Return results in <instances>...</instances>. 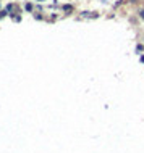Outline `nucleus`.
<instances>
[{
    "mask_svg": "<svg viewBox=\"0 0 144 153\" xmlns=\"http://www.w3.org/2000/svg\"><path fill=\"white\" fill-rule=\"evenodd\" d=\"M141 61H142V63H144V55H142V56H141Z\"/></svg>",
    "mask_w": 144,
    "mask_h": 153,
    "instance_id": "2",
    "label": "nucleus"
},
{
    "mask_svg": "<svg viewBox=\"0 0 144 153\" xmlns=\"http://www.w3.org/2000/svg\"><path fill=\"white\" fill-rule=\"evenodd\" d=\"M138 15H139V18H141V20H144V8H141V10L138 11Z\"/></svg>",
    "mask_w": 144,
    "mask_h": 153,
    "instance_id": "1",
    "label": "nucleus"
}]
</instances>
